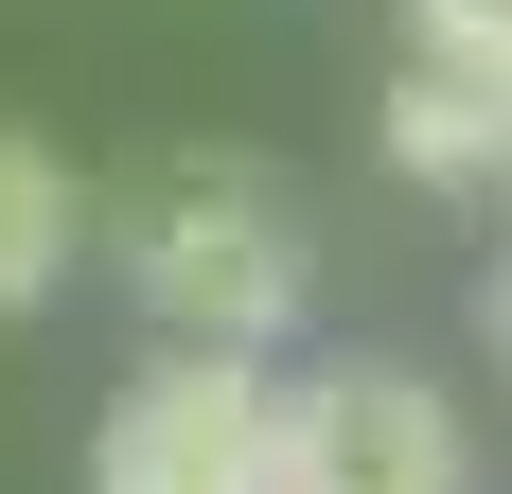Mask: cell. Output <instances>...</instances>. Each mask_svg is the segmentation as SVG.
<instances>
[{
  "mask_svg": "<svg viewBox=\"0 0 512 494\" xmlns=\"http://www.w3.org/2000/svg\"><path fill=\"white\" fill-rule=\"evenodd\" d=\"M89 494H301V406L265 389L248 353L177 336V353L142 371V389L106 406V442H89Z\"/></svg>",
  "mask_w": 512,
  "mask_h": 494,
  "instance_id": "cell-1",
  "label": "cell"
},
{
  "mask_svg": "<svg viewBox=\"0 0 512 494\" xmlns=\"http://www.w3.org/2000/svg\"><path fill=\"white\" fill-rule=\"evenodd\" d=\"M142 300H159V336L265 353L301 318V212L248 195V177H177V195L142 212Z\"/></svg>",
  "mask_w": 512,
  "mask_h": 494,
  "instance_id": "cell-2",
  "label": "cell"
},
{
  "mask_svg": "<svg viewBox=\"0 0 512 494\" xmlns=\"http://www.w3.org/2000/svg\"><path fill=\"white\" fill-rule=\"evenodd\" d=\"M301 494H460V424L424 371L354 353V371H318L301 389Z\"/></svg>",
  "mask_w": 512,
  "mask_h": 494,
  "instance_id": "cell-3",
  "label": "cell"
},
{
  "mask_svg": "<svg viewBox=\"0 0 512 494\" xmlns=\"http://www.w3.org/2000/svg\"><path fill=\"white\" fill-rule=\"evenodd\" d=\"M389 159H407L424 195H512V71L424 53L407 89H389Z\"/></svg>",
  "mask_w": 512,
  "mask_h": 494,
  "instance_id": "cell-4",
  "label": "cell"
},
{
  "mask_svg": "<svg viewBox=\"0 0 512 494\" xmlns=\"http://www.w3.org/2000/svg\"><path fill=\"white\" fill-rule=\"evenodd\" d=\"M53 265H71V177H53L36 142H0V318L53 300Z\"/></svg>",
  "mask_w": 512,
  "mask_h": 494,
  "instance_id": "cell-5",
  "label": "cell"
},
{
  "mask_svg": "<svg viewBox=\"0 0 512 494\" xmlns=\"http://www.w3.org/2000/svg\"><path fill=\"white\" fill-rule=\"evenodd\" d=\"M424 53H477V71H512V0H407Z\"/></svg>",
  "mask_w": 512,
  "mask_h": 494,
  "instance_id": "cell-6",
  "label": "cell"
},
{
  "mask_svg": "<svg viewBox=\"0 0 512 494\" xmlns=\"http://www.w3.org/2000/svg\"><path fill=\"white\" fill-rule=\"evenodd\" d=\"M495 353H512V247H495Z\"/></svg>",
  "mask_w": 512,
  "mask_h": 494,
  "instance_id": "cell-7",
  "label": "cell"
}]
</instances>
